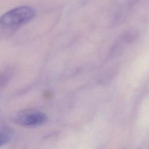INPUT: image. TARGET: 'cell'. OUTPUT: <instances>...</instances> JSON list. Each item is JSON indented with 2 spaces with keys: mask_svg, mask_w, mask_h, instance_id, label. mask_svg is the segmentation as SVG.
Wrapping results in <instances>:
<instances>
[{
  "mask_svg": "<svg viewBox=\"0 0 149 149\" xmlns=\"http://www.w3.org/2000/svg\"><path fill=\"white\" fill-rule=\"evenodd\" d=\"M35 16L36 10L33 8L19 6L6 12L0 17V26L5 29L17 27L29 22Z\"/></svg>",
  "mask_w": 149,
  "mask_h": 149,
  "instance_id": "cell-1",
  "label": "cell"
},
{
  "mask_svg": "<svg viewBox=\"0 0 149 149\" xmlns=\"http://www.w3.org/2000/svg\"><path fill=\"white\" fill-rule=\"evenodd\" d=\"M19 125L27 127H34L45 123L47 116L44 112L34 109H27L19 112L16 118Z\"/></svg>",
  "mask_w": 149,
  "mask_h": 149,
  "instance_id": "cell-2",
  "label": "cell"
},
{
  "mask_svg": "<svg viewBox=\"0 0 149 149\" xmlns=\"http://www.w3.org/2000/svg\"><path fill=\"white\" fill-rule=\"evenodd\" d=\"M12 133L10 129L3 127L0 129V147L8 143L11 140Z\"/></svg>",
  "mask_w": 149,
  "mask_h": 149,
  "instance_id": "cell-3",
  "label": "cell"
},
{
  "mask_svg": "<svg viewBox=\"0 0 149 149\" xmlns=\"http://www.w3.org/2000/svg\"><path fill=\"white\" fill-rule=\"evenodd\" d=\"M12 74L11 69H5L0 72V87L6 84Z\"/></svg>",
  "mask_w": 149,
  "mask_h": 149,
  "instance_id": "cell-4",
  "label": "cell"
}]
</instances>
